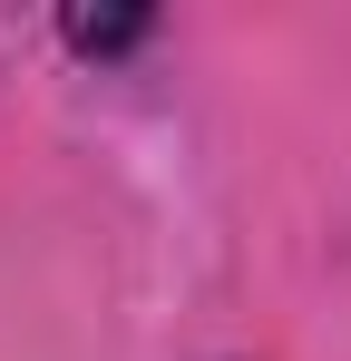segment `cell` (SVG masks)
I'll return each instance as SVG.
<instances>
[]
</instances>
